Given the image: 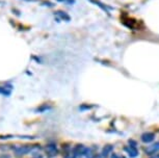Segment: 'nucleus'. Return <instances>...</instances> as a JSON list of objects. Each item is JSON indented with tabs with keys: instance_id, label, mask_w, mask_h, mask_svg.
I'll use <instances>...</instances> for the list:
<instances>
[{
	"instance_id": "1",
	"label": "nucleus",
	"mask_w": 159,
	"mask_h": 158,
	"mask_svg": "<svg viewBox=\"0 0 159 158\" xmlns=\"http://www.w3.org/2000/svg\"><path fill=\"white\" fill-rule=\"evenodd\" d=\"M38 146H28V145H25V146H19L15 148V154L17 156H22V155H26L29 152H31L33 149H36Z\"/></svg>"
},
{
	"instance_id": "2",
	"label": "nucleus",
	"mask_w": 159,
	"mask_h": 158,
	"mask_svg": "<svg viewBox=\"0 0 159 158\" xmlns=\"http://www.w3.org/2000/svg\"><path fill=\"white\" fill-rule=\"evenodd\" d=\"M144 151H146L147 155H153V154H155V153L159 151V143L152 144L150 146H148Z\"/></svg>"
},
{
	"instance_id": "3",
	"label": "nucleus",
	"mask_w": 159,
	"mask_h": 158,
	"mask_svg": "<svg viewBox=\"0 0 159 158\" xmlns=\"http://www.w3.org/2000/svg\"><path fill=\"white\" fill-rule=\"evenodd\" d=\"M154 138H155V134L152 133V132H146L141 135V140L146 144H149L151 142H153Z\"/></svg>"
},
{
	"instance_id": "4",
	"label": "nucleus",
	"mask_w": 159,
	"mask_h": 158,
	"mask_svg": "<svg viewBox=\"0 0 159 158\" xmlns=\"http://www.w3.org/2000/svg\"><path fill=\"white\" fill-rule=\"evenodd\" d=\"M46 152L48 153V155L50 157H54V156H56L57 154V149H56V146L51 144V145H48V146L46 147Z\"/></svg>"
},
{
	"instance_id": "5",
	"label": "nucleus",
	"mask_w": 159,
	"mask_h": 158,
	"mask_svg": "<svg viewBox=\"0 0 159 158\" xmlns=\"http://www.w3.org/2000/svg\"><path fill=\"white\" fill-rule=\"evenodd\" d=\"M125 150L127 151V153H128V155H129L130 157L134 158L138 155V151H137V149H136V147L129 146V147H127Z\"/></svg>"
},
{
	"instance_id": "6",
	"label": "nucleus",
	"mask_w": 159,
	"mask_h": 158,
	"mask_svg": "<svg viewBox=\"0 0 159 158\" xmlns=\"http://www.w3.org/2000/svg\"><path fill=\"white\" fill-rule=\"evenodd\" d=\"M113 150V147L111 146V145H107V146H105L104 148H103L102 150V153H101V155L103 156V157H107L108 154H110L111 151Z\"/></svg>"
},
{
	"instance_id": "7",
	"label": "nucleus",
	"mask_w": 159,
	"mask_h": 158,
	"mask_svg": "<svg viewBox=\"0 0 159 158\" xmlns=\"http://www.w3.org/2000/svg\"><path fill=\"white\" fill-rule=\"evenodd\" d=\"M0 94L4 95V96H9L12 94V86H0Z\"/></svg>"
},
{
	"instance_id": "8",
	"label": "nucleus",
	"mask_w": 159,
	"mask_h": 158,
	"mask_svg": "<svg viewBox=\"0 0 159 158\" xmlns=\"http://www.w3.org/2000/svg\"><path fill=\"white\" fill-rule=\"evenodd\" d=\"M85 150H86V148H84L82 145H77V146L75 147L74 151H75V153L77 154V155H84Z\"/></svg>"
},
{
	"instance_id": "9",
	"label": "nucleus",
	"mask_w": 159,
	"mask_h": 158,
	"mask_svg": "<svg viewBox=\"0 0 159 158\" xmlns=\"http://www.w3.org/2000/svg\"><path fill=\"white\" fill-rule=\"evenodd\" d=\"M84 155L86 158H95L97 156V154L94 152V149L93 148H86L85 150V153H84Z\"/></svg>"
},
{
	"instance_id": "10",
	"label": "nucleus",
	"mask_w": 159,
	"mask_h": 158,
	"mask_svg": "<svg viewBox=\"0 0 159 158\" xmlns=\"http://www.w3.org/2000/svg\"><path fill=\"white\" fill-rule=\"evenodd\" d=\"M58 17H60V19H63L65 21H70V16L65 12H56L55 13Z\"/></svg>"
},
{
	"instance_id": "11",
	"label": "nucleus",
	"mask_w": 159,
	"mask_h": 158,
	"mask_svg": "<svg viewBox=\"0 0 159 158\" xmlns=\"http://www.w3.org/2000/svg\"><path fill=\"white\" fill-rule=\"evenodd\" d=\"M90 1H92V2H93V3H95L96 5L100 6V7H101V9H102L103 11H104V12L107 13L108 15H109V12H108V11H107V9H106V6H105V5H102V3H101V2H99V1H96V0H90Z\"/></svg>"
},
{
	"instance_id": "12",
	"label": "nucleus",
	"mask_w": 159,
	"mask_h": 158,
	"mask_svg": "<svg viewBox=\"0 0 159 158\" xmlns=\"http://www.w3.org/2000/svg\"><path fill=\"white\" fill-rule=\"evenodd\" d=\"M77 157V154L75 153V151L73 150V151H70V152H68L65 155V158H76Z\"/></svg>"
},
{
	"instance_id": "13",
	"label": "nucleus",
	"mask_w": 159,
	"mask_h": 158,
	"mask_svg": "<svg viewBox=\"0 0 159 158\" xmlns=\"http://www.w3.org/2000/svg\"><path fill=\"white\" fill-rule=\"evenodd\" d=\"M56 1L67 3V4H73V3H75V0H56Z\"/></svg>"
},
{
	"instance_id": "14",
	"label": "nucleus",
	"mask_w": 159,
	"mask_h": 158,
	"mask_svg": "<svg viewBox=\"0 0 159 158\" xmlns=\"http://www.w3.org/2000/svg\"><path fill=\"white\" fill-rule=\"evenodd\" d=\"M110 158H125L124 157V156H120V155H117V154H112V155H111V157Z\"/></svg>"
},
{
	"instance_id": "15",
	"label": "nucleus",
	"mask_w": 159,
	"mask_h": 158,
	"mask_svg": "<svg viewBox=\"0 0 159 158\" xmlns=\"http://www.w3.org/2000/svg\"><path fill=\"white\" fill-rule=\"evenodd\" d=\"M32 158H43V156L42 155H39V154H36V155H34Z\"/></svg>"
},
{
	"instance_id": "16",
	"label": "nucleus",
	"mask_w": 159,
	"mask_h": 158,
	"mask_svg": "<svg viewBox=\"0 0 159 158\" xmlns=\"http://www.w3.org/2000/svg\"><path fill=\"white\" fill-rule=\"evenodd\" d=\"M151 158H159V154H158V155H155V156H153V157H151Z\"/></svg>"
}]
</instances>
